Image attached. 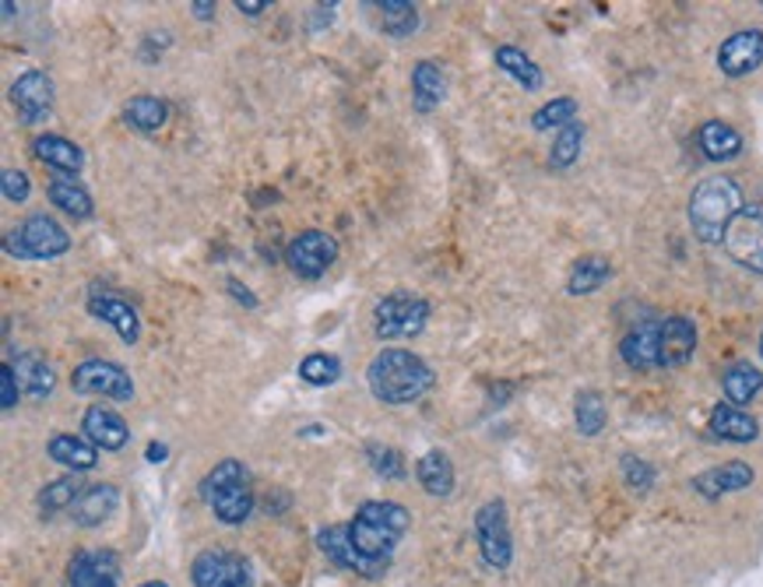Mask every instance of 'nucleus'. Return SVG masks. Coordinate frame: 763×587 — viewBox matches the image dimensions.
<instances>
[{
	"label": "nucleus",
	"instance_id": "49530a36",
	"mask_svg": "<svg viewBox=\"0 0 763 587\" xmlns=\"http://www.w3.org/2000/svg\"><path fill=\"white\" fill-rule=\"evenodd\" d=\"M190 11H194V18H200V21H212L218 8H215V4H208V0H194Z\"/></svg>",
	"mask_w": 763,
	"mask_h": 587
},
{
	"label": "nucleus",
	"instance_id": "aec40b11",
	"mask_svg": "<svg viewBox=\"0 0 763 587\" xmlns=\"http://www.w3.org/2000/svg\"><path fill=\"white\" fill-rule=\"evenodd\" d=\"M658 337H662V324H655V321H644L634 331H626L623 342H619L623 363L630 370H640V373L655 370L658 366Z\"/></svg>",
	"mask_w": 763,
	"mask_h": 587
},
{
	"label": "nucleus",
	"instance_id": "39448f33",
	"mask_svg": "<svg viewBox=\"0 0 763 587\" xmlns=\"http://www.w3.org/2000/svg\"><path fill=\"white\" fill-rule=\"evenodd\" d=\"M4 251L18 261H57L71 251V233L50 215H32L8 233Z\"/></svg>",
	"mask_w": 763,
	"mask_h": 587
},
{
	"label": "nucleus",
	"instance_id": "de8ad7c7",
	"mask_svg": "<svg viewBox=\"0 0 763 587\" xmlns=\"http://www.w3.org/2000/svg\"><path fill=\"white\" fill-rule=\"evenodd\" d=\"M226 285H229V288H233V296H236V300H239V303H246V306H257V300H254V296H251V288H246V285H239V282H236V278H229V282H226Z\"/></svg>",
	"mask_w": 763,
	"mask_h": 587
},
{
	"label": "nucleus",
	"instance_id": "f704fd0d",
	"mask_svg": "<svg viewBox=\"0 0 763 587\" xmlns=\"http://www.w3.org/2000/svg\"><path fill=\"white\" fill-rule=\"evenodd\" d=\"M380 29L391 39H409L419 29V8L409 0H384L380 4Z\"/></svg>",
	"mask_w": 763,
	"mask_h": 587
},
{
	"label": "nucleus",
	"instance_id": "f8f14e48",
	"mask_svg": "<svg viewBox=\"0 0 763 587\" xmlns=\"http://www.w3.org/2000/svg\"><path fill=\"white\" fill-rule=\"evenodd\" d=\"M725 251L738 267L763 275V215L756 212L738 215L732 222V229L725 233Z\"/></svg>",
	"mask_w": 763,
	"mask_h": 587
},
{
	"label": "nucleus",
	"instance_id": "c756f323",
	"mask_svg": "<svg viewBox=\"0 0 763 587\" xmlns=\"http://www.w3.org/2000/svg\"><path fill=\"white\" fill-rule=\"evenodd\" d=\"M609 278H613V264H609V257L588 254V257L574 261L570 278H567V292H570V296H591V292H598Z\"/></svg>",
	"mask_w": 763,
	"mask_h": 587
},
{
	"label": "nucleus",
	"instance_id": "58836bf2",
	"mask_svg": "<svg viewBox=\"0 0 763 587\" xmlns=\"http://www.w3.org/2000/svg\"><path fill=\"white\" fill-rule=\"evenodd\" d=\"M574 120H577V99H570V96H559V99H552L542 109L531 112L535 130H564Z\"/></svg>",
	"mask_w": 763,
	"mask_h": 587
},
{
	"label": "nucleus",
	"instance_id": "20e7f679",
	"mask_svg": "<svg viewBox=\"0 0 763 587\" xmlns=\"http://www.w3.org/2000/svg\"><path fill=\"white\" fill-rule=\"evenodd\" d=\"M200 496L212 507V513L222 525H243L254 513V489H251V471L243 468V461L226 458L218 461L205 482H200Z\"/></svg>",
	"mask_w": 763,
	"mask_h": 587
},
{
	"label": "nucleus",
	"instance_id": "4be33fe9",
	"mask_svg": "<svg viewBox=\"0 0 763 587\" xmlns=\"http://www.w3.org/2000/svg\"><path fill=\"white\" fill-rule=\"evenodd\" d=\"M447 99V71L440 60H419L412 67V106L419 112H433Z\"/></svg>",
	"mask_w": 763,
	"mask_h": 587
},
{
	"label": "nucleus",
	"instance_id": "dca6fc26",
	"mask_svg": "<svg viewBox=\"0 0 763 587\" xmlns=\"http://www.w3.org/2000/svg\"><path fill=\"white\" fill-rule=\"evenodd\" d=\"M753 479H756V471L746 461H728V464H717V468L701 471V476L693 479V489H697L701 496H707V500H717V496L750 489Z\"/></svg>",
	"mask_w": 763,
	"mask_h": 587
},
{
	"label": "nucleus",
	"instance_id": "f3484780",
	"mask_svg": "<svg viewBox=\"0 0 763 587\" xmlns=\"http://www.w3.org/2000/svg\"><path fill=\"white\" fill-rule=\"evenodd\" d=\"M81 433L99 450H124L130 440V425L114 409H106V404H92L81 419Z\"/></svg>",
	"mask_w": 763,
	"mask_h": 587
},
{
	"label": "nucleus",
	"instance_id": "9d476101",
	"mask_svg": "<svg viewBox=\"0 0 763 587\" xmlns=\"http://www.w3.org/2000/svg\"><path fill=\"white\" fill-rule=\"evenodd\" d=\"M476 535H479V549L482 559L492 570H507L513 559V541H510V521H507V503L503 500H489L476 513Z\"/></svg>",
	"mask_w": 763,
	"mask_h": 587
},
{
	"label": "nucleus",
	"instance_id": "a878e982",
	"mask_svg": "<svg viewBox=\"0 0 763 587\" xmlns=\"http://www.w3.org/2000/svg\"><path fill=\"white\" fill-rule=\"evenodd\" d=\"M711 433L717 440H728V443H753L760 437V422L743 412V409H735V404H714V412H711Z\"/></svg>",
	"mask_w": 763,
	"mask_h": 587
},
{
	"label": "nucleus",
	"instance_id": "f257e3e1",
	"mask_svg": "<svg viewBox=\"0 0 763 587\" xmlns=\"http://www.w3.org/2000/svg\"><path fill=\"white\" fill-rule=\"evenodd\" d=\"M366 383L370 394L384 404H412L422 394L433 391V370L422 363L415 352L405 349H384L370 359L366 366Z\"/></svg>",
	"mask_w": 763,
	"mask_h": 587
},
{
	"label": "nucleus",
	"instance_id": "ddd939ff",
	"mask_svg": "<svg viewBox=\"0 0 763 587\" xmlns=\"http://www.w3.org/2000/svg\"><path fill=\"white\" fill-rule=\"evenodd\" d=\"M190 580L194 587H251V574H246L243 559L222 549L200 552L190 562Z\"/></svg>",
	"mask_w": 763,
	"mask_h": 587
},
{
	"label": "nucleus",
	"instance_id": "2eb2a0df",
	"mask_svg": "<svg viewBox=\"0 0 763 587\" xmlns=\"http://www.w3.org/2000/svg\"><path fill=\"white\" fill-rule=\"evenodd\" d=\"M693 352H697V324L683 313L662 321V337H658V366L665 370H679L686 366Z\"/></svg>",
	"mask_w": 763,
	"mask_h": 587
},
{
	"label": "nucleus",
	"instance_id": "72a5a7b5",
	"mask_svg": "<svg viewBox=\"0 0 763 587\" xmlns=\"http://www.w3.org/2000/svg\"><path fill=\"white\" fill-rule=\"evenodd\" d=\"M574 422L580 437H598L605 422H609V409H605V398L598 391H580L574 401Z\"/></svg>",
	"mask_w": 763,
	"mask_h": 587
},
{
	"label": "nucleus",
	"instance_id": "c9c22d12",
	"mask_svg": "<svg viewBox=\"0 0 763 587\" xmlns=\"http://www.w3.org/2000/svg\"><path fill=\"white\" fill-rule=\"evenodd\" d=\"M81 492H85V486L78 482V476H60V479H53V482H47L42 486V492H39V510L42 513H60V510H67V507H75L78 500H81Z\"/></svg>",
	"mask_w": 763,
	"mask_h": 587
},
{
	"label": "nucleus",
	"instance_id": "4468645a",
	"mask_svg": "<svg viewBox=\"0 0 763 587\" xmlns=\"http://www.w3.org/2000/svg\"><path fill=\"white\" fill-rule=\"evenodd\" d=\"M763 63V32L760 29H743L732 32L722 50H717V67L725 78H746Z\"/></svg>",
	"mask_w": 763,
	"mask_h": 587
},
{
	"label": "nucleus",
	"instance_id": "a19ab883",
	"mask_svg": "<svg viewBox=\"0 0 763 587\" xmlns=\"http://www.w3.org/2000/svg\"><path fill=\"white\" fill-rule=\"evenodd\" d=\"M619 468H623V482L630 486L634 492H650V486H655V468H650L644 458H637V454H623Z\"/></svg>",
	"mask_w": 763,
	"mask_h": 587
},
{
	"label": "nucleus",
	"instance_id": "412c9836",
	"mask_svg": "<svg viewBox=\"0 0 763 587\" xmlns=\"http://www.w3.org/2000/svg\"><path fill=\"white\" fill-rule=\"evenodd\" d=\"M120 559L114 552H78L71 559V587H117Z\"/></svg>",
	"mask_w": 763,
	"mask_h": 587
},
{
	"label": "nucleus",
	"instance_id": "37998d69",
	"mask_svg": "<svg viewBox=\"0 0 763 587\" xmlns=\"http://www.w3.org/2000/svg\"><path fill=\"white\" fill-rule=\"evenodd\" d=\"M18 394H21V388H18L14 366H11V363H4V370H0V409L11 412L14 404H18Z\"/></svg>",
	"mask_w": 763,
	"mask_h": 587
},
{
	"label": "nucleus",
	"instance_id": "7ed1b4c3",
	"mask_svg": "<svg viewBox=\"0 0 763 587\" xmlns=\"http://www.w3.org/2000/svg\"><path fill=\"white\" fill-rule=\"evenodd\" d=\"M409 525H412V517L401 503L370 500V503H363L355 510L352 525H349V535H352L359 552H366L373 559H391L401 535L409 531Z\"/></svg>",
	"mask_w": 763,
	"mask_h": 587
},
{
	"label": "nucleus",
	"instance_id": "5701e85b",
	"mask_svg": "<svg viewBox=\"0 0 763 587\" xmlns=\"http://www.w3.org/2000/svg\"><path fill=\"white\" fill-rule=\"evenodd\" d=\"M32 151L42 166L57 169L60 176H78L85 169V151L75 141L60 138V134H39L32 141Z\"/></svg>",
	"mask_w": 763,
	"mask_h": 587
},
{
	"label": "nucleus",
	"instance_id": "0eeeda50",
	"mask_svg": "<svg viewBox=\"0 0 763 587\" xmlns=\"http://www.w3.org/2000/svg\"><path fill=\"white\" fill-rule=\"evenodd\" d=\"M339 261V239L324 229H303L288 239L285 264L296 271L300 278H321Z\"/></svg>",
	"mask_w": 763,
	"mask_h": 587
},
{
	"label": "nucleus",
	"instance_id": "79ce46f5",
	"mask_svg": "<svg viewBox=\"0 0 763 587\" xmlns=\"http://www.w3.org/2000/svg\"><path fill=\"white\" fill-rule=\"evenodd\" d=\"M0 187H4V200H11V205H26V200L32 197V179L21 169H4Z\"/></svg>",
	"mask_w": 763,
	"mask_h": 587
},
{
	"label": "nucleus",
	"instance_id": "b1692460",
	"mask_svg": "<svg viewBox=\"0 0 763 587\" xmlns=\"http://www.w3.org/2000/svg\"><path fill=\"white\" fill-rule=\"evenodd\" d=\"M11 366H14V376H18L21 394H29L32 401H42V398H50V394H53L57 376H53V366H50L42 355H36V352H21Z\"/></svg>",
	"mask_w": 763,
	"mask_h": 587
},
{
	"label": "nucleus",
	"instance_id": "7c9ffc66",
	"mask_svg": "<svg viewBox=\"0 0 763 587\" xmlns=\"http://www.w3.org/2000/svg\"><path fill=\"white\" fill-rule=\"evenodd\" d=\"M722 388H725V398L728 404H750L760 391H763V373L750 363V359H743V363H732L722 376Z\"/></svg>",
	"mask_w": 763,
	"mask_h": 587
},
{
	"label": "nucleus",
	"instance_id": "e433bc0d",
	"mask_svg": "<svg viewBox=\"0 0 763 587\" xmlns=\"http://www.w3.org/2000/svg\"><path fill=\"white\" fill-rule=\"evenodd\" d=\"M580 148H585V124H567L564 130H556V141H552V151H549V166L552 169H567L577 163Z\"/></svg>",
	"mask_w": 763,
	"mask_h": 587
},
{
	"label": "nucleus",
	"instance_id": "9b49d317",
	"mask_svg": "<svg viewBox=\"0 0 763 587\" xmlns=\"http://www.w3.org/2000/svg\"><path fill=\"white\" fill-rule=\"evenodd\" d=\"M11 102L26 127H36L53 109V78L47 71H26L11 85Z\"/></svg>",
	"mask_w": 763,
	"mask_h": 587
},
{
	"label": "nucleus",
	"instance_id": "cd10ccee",
	"mask_svg": "<svg viewBox=\"0 0 763 587\" xmlns=\"http://www.w3.org/2000/svg\"><path fill=\"white\" fill-rule=\"evenodd\" d=\"M47 197L53 200V208H60L63 215L71 218H92L96 215V205H92V194H88L75 176H53L50 187H47Z\"/></svg>",
	"mask_w": 763,
	"mask_h": 587
},
{
	"label": "nucleus",
	"instance_id": "c03bdc74",
	"mask_svg": "<svg viewBox=\"0 0 763 587\" xmlns=\"http://www.w3.org/2000/svg\"><path fill=\"white\" fill-rule=\"evenodd\" d=\"M236 11H239V14H251V18H257L261 11H267V4H264V0H236Z\"/></svg>",
	"mask_w": 763,
	"mask_h": 587
},
{
	"label": "nucleus",
	"instance_id": "bb28decb",
	"mask_svg": "<svg viewBox=\"0 0 763 587\" xmlns=\"http://www.w3.org/2000/svg\"><path fill=\"white\" fill-rule=\"evenodd\" d=\"M697 145L704 151V159L728 163V159H738V151H743V134L725 120H707L697 130Z\"/></svg>",
	"mask_w": 763,
	"mask_h": 587
},
{
	"label": "nucleus",
	"instance_id": "ea45409f",
	"mask_svg": "<svg viewBox=\"0 0 763 587\" xmlns=\"http://www.w3.org/2000/svg\"><path fill=\"white\" fill-rule=\"evenodd\" d=\"M366 458H370V468L380 479H405L409 476V464H405V458H401V450H394L388 443H366Z\"/></svg>",
	"mask_w": 763,
	"mask_h": 587
},
{
	"label": "nucleus",
	"instance_id": "4c0bfd02",
	"mask_svg": "<svg viewBox=\"0 0 763 587\" xmlns=\"http://www.w3.org/2000/svg\"><path fill=\"white\" fill-rule=\"evenodd\" d=\"M342 376V363L339 355H327V352H313L300 363V380L310 383V388H331V383H339Z\"/></svg>",
	"mask_w": 763,
	"mask_h": 587
},
{
	"label": "nucleus",
	"instance_id": "09e8293b",
	"mask_svg": "<svg viewBox=\"0 0 763 587\" xmlns=\"http://www.w3.org/2000/svg\"><path fill=\"white\" fill-rule=\"evenodd\" d=\"M141 587H169V584H166V580H145Z\"/></svg>",
	"mask_w": 763,
	"mask_h": 587
},
{
	"label": "nucleus",
	"instance_id": "a211bd4d",
	"mask_svg": "<svg viewBox=\"0 0 763 587\" xmlns=\"http://www.w3.org/2000/svg\"><path fill=\"white\" fill-rule=\"evenodd\" d=\"M117 507H120V489L114 482H96V486H85L81 500L71 507V513L78 528H99L117 513Z\"/></svg>",
	"mask_w": 763,
	"mask_h": 587
},
{
	"label": "nucleus",
	"instance_id": "6ab92c4d",
	"mask_svg": "<svg viewBox=\"0 0 763 587\" xmlns=\"http://www.w3.org/2000/svg\"><path fill=\"white\" fill-rule=\"evenodd\" d=\"M88 313H92L96 321L109 324L117 334H120V342L127 345H138V337H141V321H138V310H134L130 303L117 300V296H88Z\"/></svg>",
	"mask_w": 763,
	"mask_h": 587
},
{
	"label": "nucleus",
	"instance_id": "393cba45",
	"mask_svg": "<svg viewBox=\"0 0 763 587\" xmlns=\"http://www.w3.org/2000/svg\"><path fill=\"white\" fill-rule=\"evenodd\" d=\"M47 454H50V461L71 468L75 476H81V471H92L96 468L99 447L92 440H81V437H71V433H53L50 443H47Z\"/></svg>",
	"mask_w": 763,
	"mask_h": 587
},
{
	"label": "nucleus",
	"instance_id": "473e14b6",
	"mask_svg": "<svg viewBox=\"0 0 763 587\" xmlns=\"http://www.w3.org/2000/svg\"><path fill=\"white\" fill-rule=\"evenodd\" d=\"M497 67L507 78L518 81L525 92H538V88H542V71H538V63L518 47H500L497 50Z\"/></svg>",
	"mask_w": 763,
	"mask_h": 587
},
{
	"label": "nucleus",
	"instance_id": "a18cd8bd",
	"mask_svg": "<svg viewBox=\"0 0 763 587\" xmlns=\"http://www.w3.org/2000/svg\"><path fill=\"white\" fill-rule=\"evenodd\" d=\"M145 458H148L151 464H163V461L169 458V447H166V443H148Z\"/></svg>",
	"mask_w": 763,
	"mask_h": 587
},
{
	"label": "nucleus",
	"instance_id": "8fccbe9b",
	"mask_svg": "<svg viewBox=\"0 0 763 587\" xmlns=\"http://www.w3.org/2000/svg\"><path fill=\"white\" fill-rule=\"evenodd\" d=\"M760 355H763V334H760Z\"/></svg>",
	"mask_w": 763,
	"mask_h": 587
},
{
	"label": "nucleus",
	"instance_id": "f03ea898",
	"mask_svg": "<svg viewBox=\"0 0 763 587\" xmlns=\"http://www.w3.org/2000/svg\"><path fill=\"white\" fill-rule=\"evenodd\" d=\"M743 212V190L732 176H707L689 194V229L701 243H725V233Z\"/></svg>",
	"mask_w": 763,
	"mask_h": 587
},
{
	"label": "nucleus",
	"instance_id": "2f4dec72",
	"mask_svg": "<svg viewBox=\"0 0 763 587\" xmlns=\"http://www.w3.org/2000/svg\"><path fill=\"white\" fill-rule=\"evenodd\" d=\"M124 120L130 130H141V134H155L163 130L169 120V106L159 96H134L124 106Z\"/></svg>",
	"mask_w": 763,
	"mask_h": 587
},
{
	"label": "nucleus",
	"instance_id": "1a4fd4ad",
	"mask_svg": "<svg viewBox=\"0 0 763 587\" xmlns=\"http://www.w3.org/2000/svg\"><path fill=\"white\" fill-rule=\"evenodd\" d=\"M71 388L78 394H96V398H114V401H130L134 398V380L120 363L109 359H85L71 373Z\"/></svg>",
	"mask_w": 763,
	"mask_h": 587
},
{
	"label": "nucleus",
	"instance_id": "423d86ee",
	"mask_svg": "<svg viewBox=\"0 0 763 587\" xmlns=\"http://www.w3.org/2000/svg\"><path fill=\"white\" fill-rule=\"evenodd\" d=\"M425 321H430V303L415 296V292H391V296H384L373 310V331H376V337H384V342L422 334Z\"/></svg>",
	"mask_w": 763,
	"mask_h": 587
},
{
	"label": "nucleus",
	"instance_id": "6e6552de",
	"mask_svg": "<svg viewBox=\"0 0 763 587\" xmlns=\"http://www.w3.org/2000/svg\"><path fill=\"white\" fill-rule=\"evenodd\" d=\"M317 546L321 552L334 562V567H342V570H352L359 577H366V580H380L388 570H391V559H373L366 552H359L355 549V541L349 535V525H331L317 535Z\"/></svg>",
	"mask_w": 763,
	"mask_h": 587
},
{
	"label": "nucleus",
	"instance_id": "c85d7f7f",
	"mask_svg": "<svg viewBox=\"0 0 763 587\" xmlns=\"http://www.w3.org/2000/svg\"><path fill=\"white\" fill-rule=\"evenodd\" d=\"M415 479L419 486L437 496V500H447V496L454 492V464L451 458L443 454V450H430V454H422L415 464Z\"/></svg>",
	"mask_w": 763,
	"mask_h": 587
}]
</instances>
